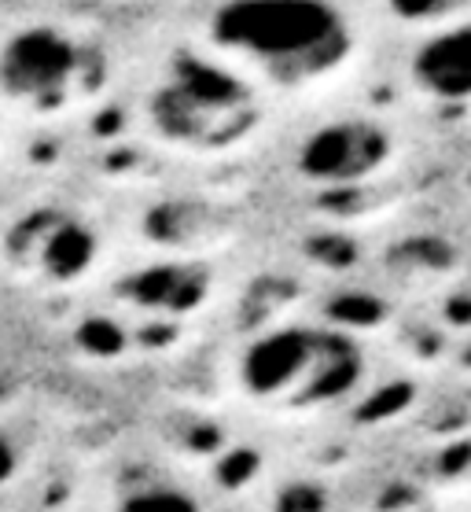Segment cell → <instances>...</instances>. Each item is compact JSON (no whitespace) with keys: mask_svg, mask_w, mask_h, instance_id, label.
I'll list each match as a JSON object with an SVG mask.
<instances>
[{"mask_svg":"<svg viewBox=\"0 0 471 512\" xmlns=\"http://www.w3.org/2000/svg\"><path fill=\"white\" fill-rule=\"evenodd\" d=\"M196 41L240 67L273 100L335 85L361 48L343 0H214Z\"/></svg>","mask_w":471,"mask_h":512,"instance_id":"1","label":"cell"},{"mask_svg":"<svg viewBox=\"0 0 471 512\" xmlns=\"http://www.w3.org/2000/svg\"><path fill=\"white\" fill-rule=\"evenodd\" d=\"M273 104L262 85L192 37L148 78L140 126L151 144L184 159H232L265 140Z\"/></svg>","mask_w":471,"mask_h":512,"instance_id":"2","label":"cell"},{"mask_svg":"<svg viewBox=\"0 0 471 512\" xmlns=\"http://www.w3.org/2000/svg\"><path fill=\"white\" fill-rule=\"evenodd\" d=\"M100 41L59 19H26L0 34V111L59 122L96 104L107 89Z\"/></svg>","mask_w":471,"mask_h":512,"instance_id":"3","label":"cell"},{"mask_svg":"<svg viewBox=\"0 0 471 512\" xmlns=\"http://www.w3.org/2000/svg\"><path fill=\"white\" fill-rule=\"evenodd\" d=\"M357 376V347L324 328H269L236 358V391L265 409L328 406L357 384Z\"/></svg>","mask_w":471,"mask_h":512,"instance_id":"4","label":"cell"},{"mask_svg":"<svg viewBox=\"0 0 471 512\" xmlns=\"http://www.w3.org/2000/svg\"><path fill=\"white\" fill-rule=\"evenodd\" d=\"M4 255L12 269L48 288H70L92 277L104 255L100 229L74 207L41 203L23 210L4 236Z\"/></svg>","mask_w":471,"mask_h":512,"instance_id":"5","label":"cell"},{"mask_svg":"<svg viewBox=\"0 0 471 512\" xmlns=\"http://www.w3.org/2000/svg\"><path fill=\"white\" fill-rule=\"evenodd\" d=\"M391 144L387 126L376 118L332 115L295 140L291 170L313 188H350L380 174L394 152Z\"/></svg>","mask_w":471,"mask_h":512,"instance_id":"6","label":"cell"},{"mask_svg":"<svg viewBox=\"0 0 471 512\" xmlns=\"http://www.w3.org/2000/svg\"><path fill=\"white\" fill-rule=\"evenodd\" d=\"M409 78L438 104H471V19L431 23L413 48Z\"/></svg>","mask_w":471,"mask_h":512,"instance_id":"7","label":"cell"},{"mask_svg":"<svg viewBox=\"0 0 471 512\" xmlns=\"http://www.w3.org/2000/svg\"><path fill=\"white\" fill-rule=\"evenodd\" d=\"M210 288L207 273L196 258H166L159 266L140 269L133 277L122 280V295L137 310H151V314H188L203 303V291Z\"/></svg>","mask_w":471,"mask_h":512,"instance_id":"8","label":"cell"},{"mask_svg":"<svg viewBox=\"0 0 471 512\" xmlns=\"http://www.w3.org/2000/svg\"><path fill=\"white\" fill-rule=\"evenodd\" d=\"M15 472V450H12V443L0 435V483L12 476Z\"/></svg>","mask_w":471,"mask_h":512,"instance_id":"9","label":"cell"}]
</instances>
